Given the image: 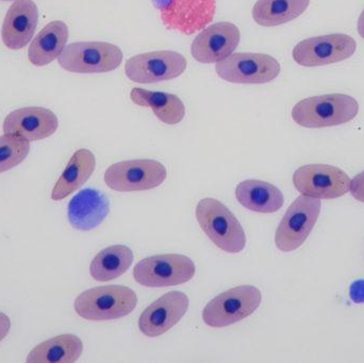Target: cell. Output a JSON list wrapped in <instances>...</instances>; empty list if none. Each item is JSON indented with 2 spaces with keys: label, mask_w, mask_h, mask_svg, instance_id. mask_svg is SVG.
<instances>
[{
  "label": "cell",
  "mask_w": 364,
  "mask_h": 363,
  "mask_svg": "<svg viewBox=\"0 0 364 363\" xmlns=\"http://www.w3.org/2000/svg\"><path fill=\"white\" fill-rule=\"evenodd\" d=\"M359 112V104L346 94H327L305 98L292 109V119L305 128H326L353 121Z\"/></svg>",
  "instance_id": "1"
},
{
  "label": "cell",
  "mask_w": 364,
  "mask_h": 363,
  "mask_svg": "<svg viewBox=\"0 0 364 363\" xmlns=\"http://www.w3.org/2000/svg\"><path fill=\"white\" fill-rule=\"evenodd\" d=\"M197 222L214 245L229 254L245 249L246 234L239 220L220 200L203 198L197 204Z\"/></svg>",
  "instance_id": "2"
},
{
  "label": "cell",
  "mask_w": 364,
  "mask_h": 363,
  "mask_svg": "<svg viewBox=\"0 0 364 363\" xmlns=\"http://www.w3.org/2000/svg\"><path fill=\"white\" fill-rule=\"evenodd\" d=\"M138 296L125 286H102L82 292L75 300V311L89 321H110L127 317L136 309Z\"/></svg>",
  "instance_id": "3"
},
{
  "label": "cell",
  "mask_w": 364,
  "mask_h": 363,
  "mask_svg": "<svg viewBox=\"0 0 364 363\" xmlns=\"http://www.w3.org/2000/svg\"><path fill=\"white\" fill-rule=\"evenodd\" d=\"M123 51L107 42H76L66 45L58 63L75 74H102L117 70L123 62Z\"/></svg>",
  "instance_id": "4"
},
{
  "label": "cell",
  "mask_w": 364,
  "mask_h": 363,
  "mask_svg": "<svg viewBox=\"0 0 364 363\" xmlns=\"http://www.w3.org/2000/svg\"><path fill=\"white\" fill-rule=\"evenodd\" d=\"M261 302L262 294L258 288L240 286L210 300L203 309V320L210 327H227L252 315Z\"/></svg>",
  "instance_id": "5"
},
{
  "label": "cell",
  "mask_w": 364,
  "mask_h": 363,
  "mask_svg": "<svg viewBox=\"0 0 364 363\" xmlns=\"http://www.w3.org/2000/svg\"><path fill=\"white\" fill-rule=\"evenodd\" d=\"M321 200L301 195L290 205L275 234V244L284 253L296 251L307 240L320 215Z\"/></svg>",
  "instance_id": "6"
},
{
  "label": "cell",
  "mask_w": 364,
  "mask_h": 363,
  "mask_svg": "<svg viewBox=\"0 0 364 363\" xmlns=\"http://www.w3.org/2000/svg\"><path fill=\"white\" fill-rule=\"evenodd\" d=\"M279 62L269 55L257 53H233L215 63L218 77L227 82L239 85H263L279 76Z\"/></svg>",
  "instance_id": "7"
},
{
  "label": "cell",
  "mask_w": 364,
  "mask_h": 363,
  "mask_svg": "<svg viewBox=\"0 0 364 363\" xmlns=\"http://www.w3.org/2000/svg\"><path fill=\"white\" fill-rule=\"evenodd\" d=\"M196 268L190 258L178 254L151 256L134 269V281L147 288L174 287L188 283Z\"/></svg>",
  "instance_id": "8"
},
{
  "label": "cell",
  "mask_w": 364,
  "mask_h": 363,
  "mask_svg": "<svg viewBox=\"0 0 364 363\" xmlns=\"http://www.w3.org/2000/svg\"><path fill=\"white\" fill-rule=\"evenodd\" d=\"M166 166L157 160L138 159L117 162L107 168L105 183L113 191H147L166 181Z\"/></svg>",
  "instance_id": "9"
},
{
  "label": "cell",
  "mask_w": 364,
  "mask_h": 363,
  "mask_svg": "<svg viewBox=\"0 0 364 363\" xmlns=\"http://www.w3.org/2000/svg\"><path fill=\"white\" fill-rule=\"evenodd\" d=\"M168 29L186 36L196 33L213 21L216 0H151Z\"/></svg>",
  "instance_id": "10"
},
{
  "label": "cell",
  "mask_w": 364,
  "mask_h": 363,
  "mask_svg": "<svg viewBox=\"0 0 364 363\" xmlns=\"http://www.w3.org/2000/svg\"><path fill=\"white\" fill-rule=\"evenodd\" d=\"M293 185L301 195L336 200L350 192V178L337 166L308 164L295 170Z\"/></svg>",
  "instance_id": "11"
},
{
  "label": "cell",
  "mask_w": 364,
  "mask_h": 363,
  "mask_svg": "<svg viewBox=\"0 0 364 363\" xmlns=\"http://www.w3.org/2000/svg\"><path fill=\"white\" fill-rule=\"evenodd\" d=\"M356 50L354 38L348 34L333 33L301 40L293 49L292 57L299 65L316 67L346 61Z\"/></svg>",
  "instance_id": "12"
},
{
  "label": "cell",
  "mask_w": 364,
  "mask_h": 363,
  "mask_svg": "<svg viewBox=\"0 0 364 363\" xmlns=\"http://www.w3.org/2000/svg\"><path fill=\"white\" fill-rule=\"evenodd\" d=\"M186 59L173 50L151 51L129 58L125 74L136 83H157L172 80L186 72Z\"/></svg>",
  "instance_id": "13"
},
{
  "label": "cell",
  "mask_w": 364,
  "mask_h": 363,
  "mask_svg": "<svg viewBox=\"0 0 364 363\" xmlns=\"http://www.w3.org/2000/svg\"><path fill=\"white\" fill-rule=\"evenodd\" d=\"M241 32L235 23L220 21L203 28L193 40L191 53L199 63H218L235 53Z\"/></svg>",
  "instance_id": "14"
},
{
  "label": "cell",
  "mask_w": 364,
  "mask_h": 363,
  "mask_svg": "<svg viewBox=\"0 0 364 363\" xmlns=\"http://www.w3.org/2000/svg\"><path fill=\"white\" fill-rule=\"evenodd\" d=\"M190 300L179 291L168 292L147 307L140 319L139 330L144 336L156 338L172 330L186 315Z\"/></svg>",
  "instance_id": "15"
},
{
  "label": "cell",
  "mask_w": 364,
  "mask_h": 363,
  "mask_svg": "<svg viewBox=\"0 0 364 363\" xmlns=\"http://www.w3.org/2000/svg\"><path fill=\"white\" fill-rule=\"evenodd\" d=\"M59 128L57 115L42 107H25L12 111L4 119V134L21 136L28 142L45 140Z\"/></svg>",
  "instance_id": "16"
},
{
  "label": "cell",
  "mask_w": 364,
  "mask_h": 363,
  "mask_svg": "<svg viewBox=\"0 0 364 363\" xmlns=\"http://www.w3.org/2000/svg\"><path fill=\"white\" fill-rule=\"evenodd\" d=\"M38 21V10L33 0H15L6 11L1 28L4 46L19 50L33 38Z\"/></svg>",
  "instance_id": "17"
},
{
  "label": "cell",
  "mask_w": 364,
  "mask_h": 363,
  "mask_svg": "<svg viewBox=\"0 0 364 363\" xmlns=\"http://www.w3.org/2000/svg\"><path fill=\"white\" fill-rule=\"evenodd\" d=\"M109 213L110 202L98 190H82L68 204V222L79 232L95 229L107 219Z\"/></svg>",
  "instance_id": "18"
},
{
  "label": "cell",
  "mask_w": 364,
  "mask_h": 363,
  "mask_svg": "<svg viewBox=\"0 0 364 363\" xmlns=\"http://www.w3.org/2000/svg\"><path fill=\"white\" fill-rule=\"evenodd\" d=\"M235 198L248 210L258 213H275L282 208V192L272 183L257 179L242 181L235 188Z\"/></svg>",
  "instance_id": "19"
},
{
  "label": "cell",
  "mask_w": 364,
  "mask_h": 363,
  "mask_svg": "<svg viewBox=\"0 0 364 363\" xmlns=\"http://www.w3.org/2000/svg\"><path fill=\"white\" fill-rule=\"evenodd\" d=\"M68 27L64 21L47 23L33 38L28 49V59L36 66H45L59 58L68 43Z\"/></svg>",
  "instance_id": "20"
},
{
  "label": "cell",
  "mask_w": 364,
  "mask_h": 363,
  "mask_svg": "<svg viewBox=\"0 0 364 363\" xmlns=\"http://www.w3.org/2000/svg\"><path fill=\"white\" fill-rule=\"evenodd\" d=\"M96 168V158L89 149H79L70 158L65 170L55 183L51 200H62L80 189Z\"/></svg>",
  "instance_id": "21"
},
{
  "label": "cell",
  "mask_w": 364,
  "mask_h": 363,
  "mask_svg": "<svg viewBox=\"0 0 364 363\" xmlns=\"http://www.w3.org/2000/svg\"><path fill=\"white\" fill-rule=\"evenodd\" d=\"M130 99L136 106L151 108L157 119L166 125H177L186 115L183 102L174 94L134 87L130 92Z\"/></svg>",
  "instance_id": "22"
},
{
  "label": "cell",
  "mask_w": 364,
  "mask_h": 363,
  "mask_svg": "<svg viewBox=\"0 0 364 363\" xmlns=\"http://www.w3.org/2000/svg\"><path fill=\"white\" fill-rule=\"evenodd\" d=\"M83 343L75 335H61L36 345L28 363H74L82 355Z\"/></svg>",
  "instance_id": "23"
},
{
  "label": "cell",
  "mask_w": 364,
  "mask_h": 363,
  "mask_svg": "<svg viewBox=\"0 0 364 363\" xmlns=\"http://www.w3.org/2000/svg\"><path fill=\"white\" fill-rule=\"evenodd\" d=\"M310 0H258L252 18L263 27H276L294 21L306 12Z\"/></svg>",
  "instance_id": "24"
},
{
  "label": "cell",
  "mask_w": 364,
  "mask_h": 363,
  "mask_svg": "<svg viewBox=\"0 0 364 363\" xmlns=\"http://www.w3.org/2000/svg\"><path fill=\"white\" fill-rule=\"evenodd\" d=\"M134 259V253L125 245L107 247L92 260L90 274L96 281H113L129 270Z\"/></svg>",
  "instance_id": "25"
},
{
  "label": "cell",
  "mask_w": 364,
  "mask_h": 363,
  "mask_svg": "<svg viewBox=\"0 0 364 363\" xmlns=\"http://www.w3.org/2000/svg\"><path fill=\"white\" fill-rule=\"evenodd\" d=\"M30 153V142L14 134L0 136V174L25 161Z\"/></svg>",
  "instance_id": "26"
},
{
  "label": "cell",
  "mask_w": 364,
  "mask_h": 363,
  "mask_svg": "<svg viewBox=\"0 0 364 363\" xmlns=\"http://www.w3.org/2000/svg\"><path fill=\"white\" fill-rule=\"evenodd\" d=\"M350 192L355 200L364 202V170L350 180Z\"/></svg>",
  "instance_id": "27"
},
{
  "label": "cell",
  "mask_w": 364,
  "mask_h": 363,
  "mask_svg": "<svg viewBox=\"0 0 364 363\" xmlns=\"http://www.w3.org/2000/svg\"><path fill=\"white\" fill-rule=\"evenodd\" d=\"M350 296L353 302L356 304L364 303V281H357L350 286Z\"/></svg>",
  "instance_id": "28"
},
{
  "label": "cell",
  "mask_w": 364,
  "mask_h": 363,
  "mask_svg": "<svg viewBox=\"0 0 364 363\" xmlns=\"http://www.w3.org/2000/svg\"><path fill=\"white\" fill-rule=\"evenodd\" d=\"M11 321L10 318L4 313H0V342L8 336L10 332Z\"/></svg>",
  "instance_id": "29"
},
{
  "label": "cell",
  "mask_w": 364,
  "mask_h": 363,
  "mask_svg": "<svg viewBox=\"0 0 364 363\" xmlns=\"http://www.w3.org/2000/svg\"><path fill=\"white\" fill-rule=\"evenodd\" d=\"M357 30H358L359 36L364 40V10L361 13L360 16H359L358 23H357Z\"/></svg>",
  "instance_id": "30"
},
{
  "label": "cell",
  "mask_w": 364,
  "mask_h": 363,
  "mask_svg": "<svg viewBox=\"0 0 364 363\" xmlns=\"http://www.w3.org/2000/svg\"><path fill=\"white\" fill-rule=\"evenodd\" d=\"M2 1H11V0H2ZM15 1V0H14Z\"/></svg>",
  "instance_id": "31"
}]
</instances>
